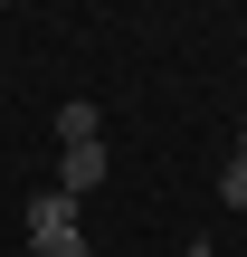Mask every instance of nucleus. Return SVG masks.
<instances>
[{
  "instance_id": "nucleus-1",
  "label": "nucleus",
  "mask_w": 247,
  "mask_h": 257,
  "mask_svg": "<svg viewBox=\"0 0 247 257\" xmlns=\"http://www.w3.org/2000/svg\"><path fill=\"white\" fill-rule=\"evenodd\" d=\"M19 219H29V248L38 257H86V229H76V200L67 191H29Z\"/></svg>"
},
{
  "instance_id": "nucleus-2",
  "label": "nucleus",
  "mask_w": 247,
  "mask_h": 257,
  "mask_svg": "<svg viewBox=\"0 0 247 257\" xmlns=\"http://www.w3.org/2000/svg\"><path fill=\"white\" fill-rule=\"evenodd\" d=\"M57 191H67V200L105 191V143H57Z\"/></svg>"
},
{
  "instance_id": "nucleus-3",
  "label": "nucleus",
  "mask_w": 247,
  "mask_h": 257,
  "mask_svg": "<svg viewBox=\"0 0 247 257\" xmlns=\"http://www.w3.org/2000/svg\"><path fill=\"white\" fill-rule=\"evenodd\" d=\"M57 143H105V105H57Z\"/></svg>"
},
{
  "instance_id": "nucleus-4",
  "label": "nucleus",
  "mask_w": 247,
  "mask_h": 257,
  "mask_svg": "<svg viewBox=\"0 0 247 257\" xmlns=\"http://www.w3.org/2000/svg\"><path fill=\"white\" fill-rule=\"evenodd\" d=\"M219 200H228V210H247V162H228V172H219Z\"/></svg>"
},
{
  "instance_id": "nucleus-5",
  "label": "nucleus",
  "mask_w": 247,
  "mask_h": 257,
  "mask_svg": "<svg viewBox=\"0 0 247 257\" xmlns=\"http://www.w3.org/2000/svg\"><path fill=\"white\" fill-rule=\"evenodd\" d=\"M238 162H247V134H238Z\"/></svg>"
}]
</instances>
